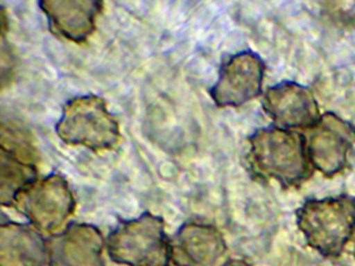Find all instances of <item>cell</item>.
<instances>
[{"label": "cell", "instance_id": "5b68a950", "mask_svg": "<svg viewBox=\"0 0 355 266\" xmlns=\"http://www.w3.org/2000/svg\"><path fill=\"white\" fill-rule=\"evenodd\" d=\"M42 234L55 235L66 228L76 202L67 180L51 174L37 180L16 197L13 206Z\"/></svg>", "mask_w": 355, "mask_h": 266}, {"label": "cell", "instance_id": "8992f818", "mask_svg": "<svg viewBox=\"0 0 355 266\" xmlns=\"http://www.w3.org/2000/svg\"><path fill=\"white\" fill-rule=\"evenodd\" d=\"M305 139L311 166L331 178L348 166L355 145V126L334 112H326L309 129Z\"/></svg>", "mask_w": 355, "mask_h": 266}, {"label": "cell", "instance_id": "7a4b0ae2", "mask_svg": "<svg viewBox=\"0 0 355 266\" xmlns=\"http://www.w3.org/2000/svg\"><path fill=\"white\" fill-rule=\"evenodd\" d=\"M307 245L325 258H338L355 232V199L346 195L309 199L296 212Z\"/></svg>", "mask_w": 355, "mask_h": 266}, {"label": "cell", "instance_id": "9a60e30c", "mask_svg": "<svg viewBox=\"0 0 355 266\" xmlns=\"http://www.w3.org/2000/svg\"><path fill=\"white\" fill-rule=\"evenodd\" d=\"M353 254H354V258H355V245H354V253H353Z\"/></svg>", "mask_w": 355, "mask_h": 266}, {"label": "cell", "instance_id": "6da1fadb", "mask_svg": "<svg viewBox=\"0 0 355 266\" xmlns=\"http://www.w3.org/2000/svg\"><path fill=\"white\" fill-rule=\"evenodd\" d=\"M247 161L255 176L273 180L284 188L300 186L313 175L305 135L268 126L257 129L248 139Z\"/></svg>", "mask_w": 355, "mask_h": 266}, {"label": "cell", "instance_id": "9c48e42d", "mask_svg": "<svg viewBox=\"0 0 355 266\" xmlns=\"http://www.w3.org/2000/svg\"><path fill=\"white\" fill-rule=\"evenodd\" d=\"M51 266H105L107 241L90 224H71L47 240Z\"/></svg>", "mask_w": 355, "mask_h": 266}, {"label": "cell", "instance_id": "4fadbf2b", "mask_svg": "<svg viewBox=\"0 0 355 266\" xmlns=\"http://www.w3.org/2000/svg\"><path fill=\"white\" fill-rule=\"evenodd\" d=\"M39 154L0 147V201L13 206L16 197L38 180Z\"/></svg>", "mask_w": 355, "mask_h": 266}, {"label": "cell", "instance_id": "8fae6325", "mask_svg": "<svg viewBox=\"0 0 355 266\" xmlns=\"http://www.w3.org/2000/svg\"><path fill=\"white\" fill-rule=\"evenodd\" d=\"M39 4L51 30L78 44L85 43L93 35L103 10V2L95 0H43Z\"/></svg>", "mask_w": 355, "mask_h": 266}, {"label": "cell", "instance_id": "7c38bea8", "mask_svg": "<svg viewBox=\"0 0 355 266\" xmlns=\"http://www.w3.org/2000/svg\"><path fill=\"white\" fill-rule=\"evenodd\" d=\"M0 266H51L49 245L42 233L30 224H1Z\"/></svg>", "mask_w": 355, "mask_h": 266}, {"label": "cell", "instance_id": "52a82bcc", "mask_svg": "<svg viewBox=\"0 0 355 266\" xmlns=\"http://www.w3.org/2000/svg\"><path fill=\"white\" fill-rule=\"evenodd\" d=\"M266 66L250 50L239 52L224 62L209 95L218 107H240L263 91Z\"/></svg>", "mask_w": 355, "mask_h": 266}, {"label": "cell", "instance_id": "3957f363", "mask_svg": "<svg viewBox=\"0 0 355 266\" xmlns=\"http://www.w3.org/2000/svg\"><path fill=\"white\" fill-rule=\"evenodd\" d=\"M112 261L125 266H169L171 240L163 218L145 212L121 222L107 239Z\"/></svg>", "mask_w": 355, "mask_h": 266}, {"label": "cell", "instance_id": "277c9868", "mask_svg": "<svg viewBox=\"0 0 355 266\" xmlns=\"http://www.w3.org/2000/svg\"><path fill=\"white\" fill-rule=\"evenodd\" d=\"M58 136L69 145H82L93 152L113 150L121 141L119 123L103 98L85 95L73 98L63 107L58 122Z\"/></svg>", "mask_w": 355, "mask_h": 266}, {"label": "cell", "instance_id": "5bb4252c", "mask_svg": "<svg viewBox=\"0 0 355 266\" xmlns=\"http://www.w3.org/2000/svg\"><path fill=\"white\" fill-rule=\"evenodd\" d=\"M222 266H251L248 262L243 259H230Z\"/></svg>", "mask_w": 355, "mask_h": 266}, {"label": "cell", "instance_id": "30bf717a", "mask_svg": "<svg viewBox=\"0 0 355 266\" xmlns=\"http://www.w3.org/2000/svg\"><path fill=\"white\" fill-rule=\"evenodd\" d=\"M171 261L176 266H222L227 251L225 239L213 224H182L171 240Z\"/></svg>", "mask_w": 355, "mask_h": 266}, {"label": "cell", "instance_id": "ba28073f", "mask_svg": "<svg viewBox=\"0 0 355 266\" xmlns=\"http://www.w3.org/2000/svg\"><path fill=\"white\" fill-rule=\"evenodd\" d=\"M263 108L276 126L288 130H309L322 116L313 91L293 81L269 87L263 94Z\"/></svg>", "mask_w": 355, "mask_h": 266}]
</instances>
